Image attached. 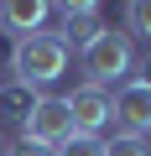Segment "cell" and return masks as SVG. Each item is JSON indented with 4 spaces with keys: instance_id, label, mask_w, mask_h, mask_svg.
I'll use <instances>...</instances> for the list:
<instances>
[{
    "instance_id": "6da1fadb",
    "label": "cell",
    "mask_w": 151,
    "mask_h": 156,
    "mask_svg": "<svg viewBox=\"0 0 151 156\" xmlns=\"http://www.w3.org/2000/svg\"><path fill=\"white\" fill-rule=\"evenodd\" d=\"M68 62H73V52H68V42L57 31H31V37H21L11 47V78L16 83H31V89L57 83L68 73Z\"/></svg>"
},
{
    "instance_id": "7a4b0ae2",
    "label": "cell",
    "mask_w": 151,
    "mask_h": 156,
    "mask_svg": "<svg viewBox=\"0 0 151 156\" xmlns=\"http://www.w3.org/2000/svg\"><path fill=\"white\" fill-rule=\"evenodd\" d=\"M130 68H135V47H130V37L115 31V26H104V31L78 52V73H84V83H89V89H104V94H110V83H120Z\"/></svg>"
},
{
    "instance_id": "3957f363",
    "label": "cell",
    "mask_w": 151,
    "mask_h": 156,
    "mask_svg": "<svg viewBox=\"0 0 151 156\" xmlns=\"http://www.w3.org/2000/svg\"><path fill=\"white\" fill-rule=\"evenodd\" d=\"M73 135V120H68V104L57 99V94H42L37 99V109L26 115V125H21V140H31V146H47V151H57L63 140Z\"/></svg>"
},
{
    "instance_id": "277c9868",
    "label": "cell",
    "mask_w": 151,
    "mask_h": 156,
    "mask_svg": "<svg viewBox=\"0 0 151 156\" xmlns=\"http://www.w3.org/2000/svg\"><path fill=\"white\" fill-rule=\"evenodd\" d=\"M63 104H68V120H73V135H99L115 115H110V94L104 89H89V83H78L73 94H63Z\"/></svg>"
},
{
    "instance_id": "5b68a950",
    "label": "cell",
    "mask_w": 151,
    "mask_h": 156,
    "mask_svg": "<svg viewBox=\"0 0 151 156\" xmlns=\"http://www.w3.org/2000/svg\"><path fill=\"white\" fill-rule=\"evenodd\" d=\"M110 115L120 120L125 135H151V89H141L135 78H130V83H120L115 99H110Z\"/></svg>"
},
{
    "instance_id": "8992f818",
    "label": "cell",
    "mask_w": 151,
    "mask_h": 156,
    "mask_svg": "<svg viewBox=\"0 0 151 156\" xmlns=\"http://www.w3.org/2000/svg\"><path fill=\"white\" fill-rule=\"evenodd\" d=\"M57 16H63V42H68V52H84L99 31H104V11L94 5V0H78V5H73V0H68V5H57Z\"/></svg>"
},
{
    "instance_id": "52a82bcc",
    "label": "cell",
    "mask_w": 151,
    "mask_h": 156,
    "mask_svg": "<svg viewBox=\"0 0 151 156\" xmlns=\"http://www.w3.org/2000/svg\"><path fill=\"white\" fill-rule=\"evenodd\" d=\"M42 21H47L42 0H0V31H11L16 42L31 37V31H42Z\"/></svg>"
},
{
    "instance_id": "ba28073f",
    "label": "cell",
    "mask_w": 151,
    "mask_h": 156,
    "mask_svg": "<svg viewBox=\"0 0 151 156\" xmlns=\"http://www.w3.org/2000/svg\"><path fill=\"white\" fill-rule=\"evenodd\" d=\"M37 99H42V89H31V83H16V78H5L0 83V120L5 125H26V115L37 109Z\"/></svg>"
},
{
    "instance_id": "9c48e42d",
    "label": "cell",
    "mask_w": 151,
    "mask_h": 156,
    "mask_svg": "<svg viewBox=\"0 0 151 156\" xmlns=\"http://www.w3.org/2000/svg\"><path fill=\"white\" fill-rule=\"evenodd\" d=\"M104 156H151V146H146V135H125V130H115V135L104 140Z\"/></svg>"
},
{
    "instance_id": "30bf717a",
    "label": "cell",
    "mask_w": 151,
    "mask_h": 156,
    "mask_svg": "<svg viewBox=\"0 0 151 156\" xmlns=\"http://www.w3.org/2000/svg\"><path fill=\"white\" fill-rule=\"evenodd\" d=\"M125 37H146V42H151V0L125 5Z\"/></svg>"
},
{
    "instance_id": "8fae6325",
    "label": "cell",
    "mask_w": 151,
    "mask_h": 156,
    "mask_svg": "<svg viewBox=\"0 0 151 156\" xmlns=\"http://www.w3.org/2000/svg\"><path fill=\"white\" fill-rule=\"evenodd\" d=\"M57 156H104V140L99 135H68L57 146Z\"/></svg>"
},
{
    "instance_id": "7c38bea8",
    "label": "cell",
    "mask_w": 151,
    "mask_h": 156,
    "mask_svg": "<svg viewBox=\"0 0 151 156\" xmlns=\"http://www.w3.org/2000/svg\"><path fill=\"white\" fill-rule=\"evenodd\" d=\"M5 156H57V151H47V146H31V140H16V146H5Z\"/></svg>"
},
{
    "instance_id": "4fadbf2b",
    "label": "cell",
    "mask_w": 151,
    "mask_h": 156,
    "mask_svg": "<svg viewBox=\"0 0 151 156\" xmlns=\"http://www.w3.org/2000/svg\"><path fill=\"white\" fill-rule=\"evenodd\" d=\"M135 83H141V89H151V52L135 62Z\"/></svg>"
},
{
    "instance_id": "5bb4252c",
    "label": "cell",
    "mask_w": 151,
    "mask_h": 156,
    "mask_svg": "<svg viewBox=\"0 0 151 156\" xmlns=\"http://www.w3.org/2000/svg\"><path fill=\"white\" fill-rule=\"evenodd\" d=\"M0 156H5V135H0Z\"/></svg>"
}]
</instances>
